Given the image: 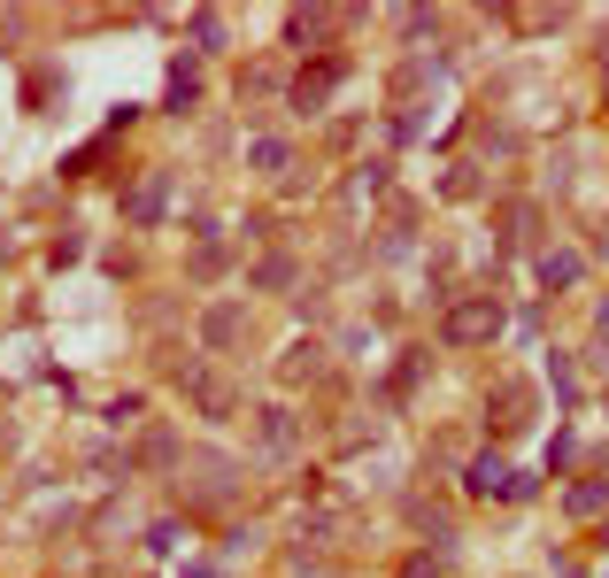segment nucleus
Masks as SVG:
<instances>
[{
    "mask_svg": "<svg viewBox=\"0 0 609 578\" xmlns=\"http://www.w3.org/2000/svg\"><path fill=\"white\" fill-rule=\"evenodd\" d=\"M194 101H201V77H194V70L178 62V70H170V109H178V116H186Z\"/></svg>",
    "mask_w": 609,
    "mask_h": 578,
    "instance_id": "20e7f679",
    "label": "nucleus"
},
{
    "mask_svg": "<svg viewBox=\"0 0 609 578\" xmlns=\"http://www.w3.org/2000/svg\"><path fill=\"white\" fill-rule=\"evenodd\" d=\"M294 440V417H286V409H263V448H286Z\"/></svg>",
    "mask_w": 609,
    "mask_h": 578,
    "instance_id": "423d86ee",
    "label": "nucleus"
},
{
    "mask_svg": "<svg viewBox=\"0 0 609 578\" xmlns=\"http://www.w3.org/2000/svg\"><path fill=\"white\" fill-rule=\"evenodd\" d=\"M332 86H339V62H324L316 77H301V86H294V101H301V109H316V101H324Z\"/></svg>",
    "mask_w": 609,
    "mask_h": 578,
    "instance_id": "7ed1b4c3",
    "label": "nucleus"
},
{
    "mask_svg": "<svg viewBox=\"0 0 609 578\" xmlns=\"http://www.w3.org/2000/svg\"><path fill=\"white\" fill-rule=\"evenodd\" d=\"M601 502H609V486H571V510H579V517H594Z\"/></svg>",
    "mask_w": 609,
    "mask_h": 578,
    "instance_id": "6e6552de",
    "label": "nucleus"
},
{
    "mask_svg": "<svg viewBox=\"0 0 609 578\" xmlns=\"http://www.w3.org/2000/svg\"><path fill=\"white\" fill-rule=\"evenodd\" d=\"M540 278H548V286H571V278H579V255H540Z\"/></svg>",
    "mask_w": 609,
    "mask_h": 578,
    "instance_id": "0eeeda50",
    "label": "nucleus"
},
{
    "mask_svg": "<svg viewBox=\"0 0 609 578\" xmlns=\"http://www.w3.org/2000/svg\"><path fill=\"white\" fill-rule=\"evenodd\" d=\"M486 332H501V309H494V301H471V309L448 316V340H456V348H471V340H486Z\"/></svg>",
    "mask_w": 609,
    "mask_h": 578,
    "instance_id": "f03ea898",
    "label": "nucleus"
},
{
    "mask_svg": "<svg viewBox=\"0 0 609 578\" xmlns=\"http://www.w3.org/2000/svg\"><path fill=\"white\" fill-rule=\"evenodd\" d=\"M154 216H162V171H154V178L132 193V224H154Z\"/></svg>",
    "mask_w": 609,
    "mask_h": 578,
    "instance_id": "39448f33",
    "label": "nucleus"
},
{
    "mask_svg": "<svg viewBox=\"0 0 609 578\" xmlns=\"http://www.w3.org/2000/svg\"><path fill=\"white\" fill-rule=\"evenodd\" d=\"M601 332H609V301H601Z\"/></svg>",
    "mask_w": 609,
    "mask_h": 578,
    "instance_id": "1a4fd4ad",
    "label": "nucleus"
},
{
    "mask_svg": "<svg viewBox=\"0 0 609 578\" xmlns=\"http://www.w3.org/2000/svg\"><path fill=\"white\" fill-rule=\"evenodd\" d=\"M463 486H471V493H509V502H525V493H533V478H517L501 455H478V463L463 470Z\"/></svg>",
    "mask_w": 609,
    "mask_h": 578,
    "instance_id": "f257e3e1",
    "label": "nucleus"
}]
</instances>
